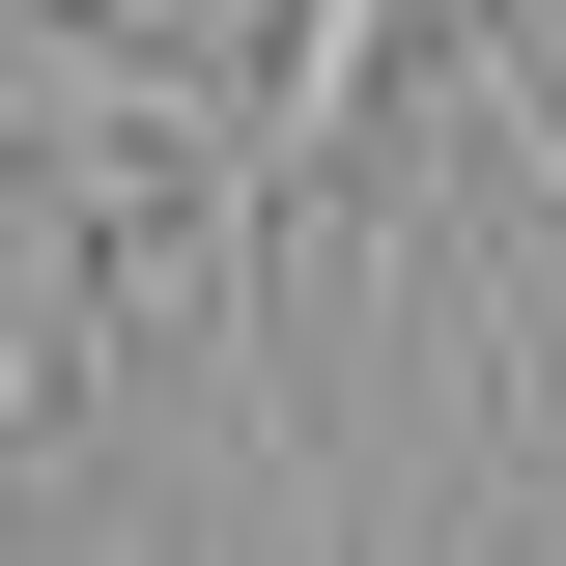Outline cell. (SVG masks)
Masks as SVG:
<instances>
[{
	"label": "cell",
	"instance_id": "1",
	"mask_svg": "<svg viewBox=\"0 0 566 566\" xmlns=\"http://www.w3.org/2000/svg\"><path fill=\"white\" fill-rule=\"evenodd\" d=\"M0 170L85 227V255L142 283V227L227 170V85L170 57V29H85V0H0Z\"/></svg>",
	"mask_w": 566,
	"mask_h": 566
},
{
	"label": "cell",
	"instance_id": "3",
	"mask_svg": "<svg viewBox=\"0 0 566 566\" xmlns=\"http://www.w3.org/2000/svg\"><path fill=\"white\" fill-rule=\"evenodd\" d=\"M255 510H283V566H368V538H340V482H312V424H283V397H255Z\"/></svg>",
	"mask_w": 566,
	"mask_h": 566
},
{
	"label": "cell",
	"instance_id": "2",
	"mask_svg": "<svg viewBox=\"0 0 566 566\" xmlns=\"http://www.w3.org/2000/svg\"><path fill=\"white\" fill-rule=\"evenodd\" d=\"M397 29H424V0H283V29H255V85H227V170H199V340H227V368H255V255L368 170Z\"/></svg>",
	"mask_w": 566,
	"mask_h": 566
},
{
	"label": "cell",
	"instance_id": "4",
	"mask_svg": "<svg viewBox=\"0 0 566 566\" xmlns=\"http://www.w3.org/2000/svg\"><path fill=\"white\" fill-rule=\"evenodd\" d=\"M424 29H510V0H424Z\"/></svg>",
	"mask_w": 566,
	"mask_h": 566
}]
</instances>
